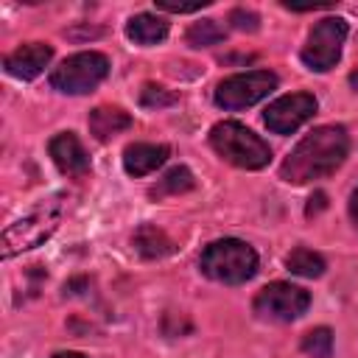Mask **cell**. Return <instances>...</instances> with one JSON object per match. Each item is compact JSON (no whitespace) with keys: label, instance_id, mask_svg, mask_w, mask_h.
<instances>
[{"label":"cell","instance_id":"4","mask_svg":"<svg viewBox=\"0 0 358 358\" xmlns=\"http://www.w3.org/2000/svg\"><path fill=\"white\" fill-rule=\"evenodd\" d=\"M109 76V59L98 50H84L67 56L59 67L50 73V87L64 95H84L95 90Z\"/></svg>","mask_w":358,"mask_h":358},{"label":"cell","instance_id":"3","mask_svg":"<svg viewBox=\"0 0 358 358\" xmlns=\"http://www.w3.org/2000/svg\"><path fill=\"white\" fill-rule=\"evenodd\" d=\"M210 145L215 148V154L238 168L246 171H257L266 168L271 162V148L268 143H263L252 129H246L238 120H221L210 129Z\"/></svg>","mask_w":358,"mask_h":358},{"label":"cell","instance_id":"19","mask_svg":"<svg viewBox=\"0 0 358 358\" xmlns=\"http://www.w3.org/2000/svg\"><path fill=\"white\" fill-rule=\"evenodd\" d=\"M302 350L310 358H330L333 355V333H330V327H316V330L305 333Z\"/></svg>","mask_w":358,"mask_h":358},{"label":"cell","instance_id":"9","mask_svg":"<svg viewBox=\"0 0 358 358\" xmlns=\"http://www.w3.org/2000/svg\"><path fill=\"white\" fill-rule=\"evenodd\" d=\"M313 115H316V98L308 92H291L271 101L268 109L263 112V120L274 134H291Z\"/></svg>","mask_w":358,"mask_h":358},{"label":"cell","instance_id":"13","mask_svg":"<svg viewBox=\"0 0 358 358\" xmlns=\"http://www.w3.org/2000/svg\"><path fill=\"white\" fill-rule=\"evenodd\" d=\"M87 126H90L92 137L103 143V140L115 137L117 131L129 129V126H131V117H129V112H123L120 106H95V109L90 112V117H87Z\"/></svg>","mask_w":358,"mask_h":358},{"label":"cell","instance_id":"24","mask_svg":"<svg viewBox=\"0 0 358 358\" xmlns=\"http://www.w3.org/2000/svg\"><path fill=\"white\" fill-rule=\"evenodd\" d=\"M350 215H352V221H355V227H358V190H355L352 199H350Z\"/></svg>","mask_w":358,"mask_h":358},{"label":"cell","instance_id":"10","mask_svg":"<svg viewBox=\"0 0 358 358\" xmlns=\"http://www.w3.org/2000/svg\"><path fill=\"white\" fill-rule=\"evenodd\" d=\"M53 59V48L45 45V42H28V45H20L17 50H11L6 59H3V67L8 76L14 78H36Z\"/></svg>","mask_w":358,"mask_h":358},{"label":"cell","instance_id":"6","mask_svg":"<svg viewBox=\"0 0 358 358\" xmlns=\"http://www.w3.org/2000/svg\"><path fill=\"white\" fill-rule=\"evenodd\" d=\"M310 305V294L291 282H271L257 291L252 308L263 322H294Z\"/></svg>","mask_w":358,"mask_h":358},{"label":"cell","instance_id":"16","mask_svg":"<svg viewBox=\"0 0 358 358\" xmlns=\"http://www.w3.org/2000/svg\"><path fill=\"white\" fill-rule=\"evenodd\" d=\"M193 185H196V179H193V173L185 168V165H176V168H171L151 190H148V196L151 199H162V196H179V193H187V190H193Z\"/></svg>","mask_w":358,"mask_h":358},{"label":"cell","instance_id":"17","mask_svg":"<svg viewBox=\"0 0 358 358\" xmlns=\"http://www.w3.org/2000/svg\"><path fill=\"white\" fill-rule=\"evenodd\" d=\"M285 266H288L294 274H299V277H310V280L324 274V260H322V255H316V252H310V249H305V246L294 249V252L288 255Z\"/></svg>","mask_w":358,"mask_h":358},{"label":"cell","instance_id":"15","mask_svg":"<svg viewBox=\"0 0 358 358\" xmlns=\"http://www.w3.org/2000/svg\"><path fill=\"white\" fill-rule=\"evenodd\" d=\"M134 249H137L143 257H148V260H159V257H168V255L173 252V241H171L162 229H157V227H151V224H143V227L134 232Z\"/></svg>","mask_w":358,"mask_h":358},{"label":"cell","instance_id":"21","mask_svg":"<svg viewBox=\"0 0 358 358\" xmlns=\"http://www.w3.org/2000/svg\"><path fill=\"white\" fill-rule=\"evenodd\" d=\"M229 22H232L238 31H257V22H260V17H257L255 11H243V8H235V11L229 14Z\"/></svg>","mask_w":358,"mask_h":358},{"label":"cell","instance_id":"25","mask_svg":"<svg viewBox=\"0 0 358 358\" xmlns=\"http://www.w3.org/2000/svg\"><path fill=\"white\" fill-rule=\"evenodd\" d=\"M53 358H87V355H81V352H56Z\"/></svg>","mask_w":358,"mask_h":358},{"label":"cell","instance_id":"26","mask_svg":"<svg viewBox=\"0 0 358 358\" xmlns=\"http://www.w3.org/2000/svg\"><path fill=\"white\" fill-rule=\"evenodd\" d=\"M350 81H352V87H358V73H352V76H350Z\"/></svg>","mask_w":358,"mask_h":358},{"label":"cell","instance_id":"1","mask_svg":"<svg viewBox=\"0 0 358 358\" xmlns=\"http://www.w3.org/2000/svg\"><path fill=\"white\" fill-rule=\"evenodd\" d=\"M350 151V137L344 126H319L305 134L296 148L280 165V176L291 185H308L313 179L330 176Z\"/></svg>","mask_w":358,"mask_h":358},{"label":"cell","instance_id":"11","mask_svg":"<svg viewBox=\"0 0 358 358\" xmlns=\"http://www.w3.org/2000/svg\"><path fill=\"white\" fill-rule=\"evenodd\" d=\"M48 151H50V157H53V162H56V168H59L62 173L76 176V179L84 176V173H90V157H87L81 140H78L73 131L56 134V137L48 143Z\"/></svg>","mask_w":358,"mask_h":358},{"label":"cell","instance_id":"8","mask_svg":"<svg viewBox=\"0 0 358 358\" xmlns=\"http://www.w3.org/2000/svg\"><path fill=\"white\" fill-rule=\"evenodd\" d=\"M277 87V76L271 70H249L224 78L215 87V103L221 109H246L257 101H263Z\"/></svg>","mask_w":358,"mask_h":358},{"label":"cell","instance_id":"5","mask_svg":"<svg viewBox=\"0 0 358 358\" xmlns=\"http://www.w3.org/2000/svg\"><path fill=\"white\" fill-rule=\"evenodd\" d=\"M59 218H62V210L56 201H48V204H39L34 213H28L25 218L14 221L6 232H3V257H14L20 252H28L34 246H39L42 241H48L56 227H59Z\"/></svg>","mask_w":358,"mask_h":358},{"label":"cell","instance_id":"14","mask_svg":"<svg viewBox=\"0 0 358 358\" xmlns=\"http://www.w3.org/2000/svg\"><path fill=\"white\" fill-rule=\"evenodd\" d=\"M126 34L131 42L137 45H157L168 36V20L157 17V14H134L126 25Z\"/></svg>","mask_w":358,"mask_h":358},{"label":"cell","instance_id":"22","mask_svg":"<svg viewBox=\"0 0 358 358\" xmlns=\"http://www.w3.org/2000/svg\"><path fill=\"white\" fill-rule=\"evenodd\" d=\"M201 6H207V0H196V3H171V0H157L159 11H171V14H190L199 11Z\"/></svg>","mask_w":358,"mask_h":358},{"label":"cell","instance_id":"18","mask_svg":"<svg viewBox=\"0 0 358 358\" xmlns=\"http://www.w3.org/2000/svg\"><path fill=\"white\" fill-rule=\"evenodd\" d=\"M224 39V28L215 20H201L187 28V45L190 48H210Z\"/></svg>","mask_w":358,"mask_h":358},{"label":"cell","instance_id":"23","mask_svg":"<svg viewBox=\"0 0 358 358\" xmlns=\"http://www.w3.org/2000/svg\"><path fill=\"white\" fill-rule=\"evenodd\" d=\"M327 207V196L324 193H316V196H310V204H308V215H316V213H322Z\"/></svg>","mask_w":358,"mask_h":358},{"label":"cell","instance_id":"7","mask_svg":"<svg viewBox=\"0 0 358 358\" xmlns=\"http://www.w3.org/2000/svg\"><path fill=\"white\" fill-rule=\"evenodd\" d=\"M344 39H347V22L341 17L319 20L313 25V31L308 34V42L302 48V62L316 73H324V70L336 67V62L341 59Z\"/></svg>","mask_w":358,"mask_h":358},{"label":"cell","instance_id":"2","mask_svg":"<svg viewBox=\"0 0 358 358\" xmlns=\"http://www.w3.org/2000/svg\"><path fill=\"white\" fill-rule=\"evenodd\" d=\"M199 268L215 282L241 285L257 274V252L238 238H221L201 252Z\"/></svg>","mask_w":358,"mask_h":358},{"label":"cell","instance_id":"12","mask_svg":"<svg viewBox=\"0 0 358 358\" xmlns=\"http://www.w3.org/2000/svg\"><path fill=\"white\" fill-rule=\"evenodd\" d=\"M168 159V145H154V143H131L123 151V168L131 176H145L157 171Z\"/></svg>","mask_w":358,"mask_h":358},{"label":"cell","instance_id":"20","mask_svg":"<svg viewBox=\"0 0 358 358\" xmlns=\"http://www.w3.org/2000/svg\"><path fill=\"white\" fill-rule=\"evenodd\" d=\"M179 98L176 92L165 90V87H157V84H145L143 92H140V103L148 106V109H165V106H173Z\"/></svg>","mask_w":358,"mask_h":358}]
</instances>
